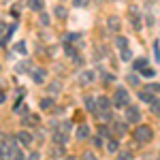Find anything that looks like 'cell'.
Masks as SVG:
<instances>
[{"instance_id":"52a82bcc","label":"cell","mask_w":160,"mask_h":160,"mask_svg":"<svg viewBox=\"0 0 160 160\" xmlns=\"http://www.w3.org/2000/svg\"><path fill=\"white\" fill-rule=\"evenodd\" d=\"M32 79H34V83H43V81L47 79V71H45V68H34Z\"/></svg>"},{"instance_id":"f546056e","label":"cell","mask_w":160,"mask_h":160,"mask_svg":"<svg viewBox=\"0 0 160 160\" xmlns=\"http://www.w3.org/2000/svg\"><path fill=\"white\" fill-rule=\"evenodd\" d=\"M28 68H30V62H24V64L17 66V71H28Z\"/></svg>"},{"instance_id":"e575fe53","label":"cell","mask_w":160,"mask_h":160,"mask_svg":"<svg viewBox=\"0 0 160 160\" xmlns=\"http://www.w3.org/2000/svg\"><path fill=\"white\" fill-rule=\"evenodd\" d=\"M4 100H7V94H4V92H0V105H2Z\"/></svg>"},{"instance_id":"f1b7e54d","label":"cell","mask_w":160,"mask_h":160,"mask_svg":"<svg viewBox=\"0 0 160 160\" xmlns=\"http://www.w3.org/2000/svg\"><path fill=\"white\" fill-rule=\"evenodd\" d=\"M152 105H154V113H158V115H160V100H154Z\"/></svg>"},{"instance_id":"e0dca14e","label":"cell","mask_w":160,"mask_h":160,"mask_svg":"<svg viewBox=\"0 0 160 160\" xmlns=\"http://www.w3.org/2000/svg\"><path fill=\"white\" fill-rule=\"evenodd\" d=\"M107 26H109L111 30H120V19L118 17H111L109 22H107Z\"/></svg>"},{"instance_id":"836d02e7","label":"cell","mask_w":160,"mask_h":160,"mask_svg":"<svg viewBox=\"0 0 160 160\" xmlns=\"http://www.w3.org/2000/svg\"><path fill=\"white\" fill-rule=\"evenodd\" d=\"M75 38H79V34H66V41H68V43L75 41Z\"/></svg>"},{"instance_id":"ffe728a7","label":"cell","mask_w":160,"mask_h":160,"mask_svg":"<svg viewBox=\"0 0 160 160\" xmlns=\"http://www.w3.org/2000/svg\"><path fill=\"white\" fill-rule=\"evenodd\" d=\"M141 75H143V77H148V79H152V77L156 75V71H154V68H149V66H145V68H141Z\"/></svg>"},{"instance_id":"7402d4cb","label":"cell","mask_w":160,"mask_h":160,"mask_svg":"<svg viewBox=\"0 0 160 160\" xmlns=\"http://www.w3.org/2000/svg\"><path fill=\"white\" fill-rule=\"evenodd\" d=\"M60 90H62V83H60V81H53V83L49 86V92H51V94H58Z\"/></svg>"},{"instance_id":"8fae6325","label":"cell","mask_w":160,"mask_h":160,"mask_svg":"<svg viewBox=\"0 0 160 160\" xmlns=\"http://www.w3.org/2000/svg\"><path fill=\"white\" fill-rule=\"evenodd\" d=\"M96 100H98V109H100V111H109L111 100L107 98V96H100V98H96Z\"/></svg>"},{"instance_id":"d6986e66","label":"cell","mask_w":160,"mask_h":160,"mask_svg":"<svg viewBox=\"0 0 160 160\" xmlns=\"http://www.w3.org/2000/svg\"><path fill=\"white\" fill-rule=\"evenodd\" d=\"M30 7H32L34 11H43V7H45V2H43V0H32V2H30Z\"/></svg>"},{"instance_id":"603a6c76","label":"cell","mask_w":160,"mask_h":160,"mask_svg":"<svg viewBox=\"0 0 160 160\" xmlns=\"http://www.w3.org/2000/svg\"><path fill=\"white\" fill-rule=\"evenodd\" d=\"M148 66V58H143V60H137L135 62V68L137 71H141V68H145Z\"/></svg>"},{"instance_id":"30bf717a","label":"cell","mask_w":160,"mask_h":160,"mask_svg":"<svg viewBox=\"0 0 160 160\" xmlns=\"http://www.w3.org/2000/svg\"><path fill=\"white\" fill-rule=\"evenodd\" d=\"M53 15H56L58 19H66V17H68V11H66V9H64L62 4H58V7L53 9Z\"/></svg>"},{"instance_id":"8992f818","label":"cell","mask_w":160,"mask_h":160,"mask_svg":"<svg viewBox=\"0 0 160 160\" xmlns=\"http://www.w3.org/2000/svg\"><path fill=\"white\" fill-rule=\"evenodd\" d=\"M75 135H77L79 141H86L88 137H90V126H88V124H81V126L77 128V132H75Z\"/></svg>"},{"instance_id":"1f68e13d","label":"cell","mask_w":160,"mask_h":160,"mask_svg":"<svg viewBox=\"0 0 160 160\" xmlns=\"http://www.w3.org/2000/svg\"><path fill=\"white\" fill-rule=\"evenodd\" d=\"M62 130L68 132V130H71V122H62Z\"/></svg>"},{"instance_id":"44dd1931","label":"cell","mask_w":160,"mask_h":160,"mask_svg":"<svg viewBox=\"0 0 160 160\" xmlns=\"http://www.w3.org/2000/svg\"><path fill=\"white\" fill-rule=\"evenodd\" d=\"M122 60H124V62L132 60V51L128 49V47H124V49H122Z\"/></svg>"},{"instance_id":"7a4b0ae2","label":"cell","mask_w":160,"mask_h":160,"mask_svg":"<svg viewBox=\"0 0 160 160\" xmlns=\"http://www.w3.org/2000/svg\"><path fill=\"white\" fill-rule=\"evenodd\" d=\"M152 139H154V130H152L149 126H145V124L137 126V130H135V141L137 143H149Z\"/></svg>"},{"instance_id":"d6a6232c","label":"cell","mask_w":160,"mask_h":160,"mask_svg":"<svg viewBox=\"0 0 160 160\" xmlns=\"http://www.w3.org/2000/svg\"><path fill=\"white\" fill-rule=\"evenodd\" d=\"M92 141H94V145H96V148H100V145H102V139H100V137H96V139H92Z\"/></svg>"},{"instance_id":"ac0fdd59","label":"cell","mask_w":160,"mask_h":160,"mask_svg":"<svg viewBox=\"0 0 160 160\" xmlns=\"http://www.w3.org/2000/svg\"><path fill=\"white\" fill-rule=\"evenodd\" d=\"M115 45H118L120 49L128 47V38H126V37H118V38H115Z\"/></svg>"},{"instance_id":"5bb4252c","label":"cell","mask_w":160,"mask_h":160,"mask_svg":"<svg viewBox=\"0 0 160 160\" xmlns=\"http://www.w3.org/2000/svg\"><path fill=\"white\" fill-rule=\"evenodd\" d=\"M66 139H68V137H66V132H64V130H60V132H56V135H53V141H56V143H60V145H64V143H66Z\"/></svg>"},{"instance_id":"9c48e42d","label":"cell","mask_w":160,"mask_h":160,"mask_svg":"<svg viewBox=\"0 0 160 160\" xmlns=\"http://www.w3.org/2000/svg\"><path fill=\"white\" fill-rule=\"evenodd\" d=\"M96 105H98V100H96V98H90V96H86V109H88V111L96 113V111H98V107H96Z\"/></svg>"},{"instance_id":"4fadbf2b","label":"cell","mask_w":160,"mask_h":160,"mask_svg":"<svg viewBox=\"0 0 160 160\" xmlns=\"http://www.w3.org/2000/svg\"><path fill=\"white\" fill-rule=\"evenodd\" d=\"M139 98L143 100V102H154V94L149 90H145V92H139Z\"/></svg>"},{"instance_id":"277c9868","label":"cell","mask_w":160,"mask_h":160,"mask_svg":"<svg viewBox=\"0 0 160 160\" xmlns=\"http://www.w3.org/2000/svg\"><path fill=\"white\" fill-rule=\"evenodd\" d=\"M126 122L128 124H139L141 122V111H139V107H126Z\"/></svg>"},{"instance_id":"5b68a950","label":"cell","mask_w":160,"mask_h":160,"mask_svg":"<svg viewBox=\"0 0 160 160\" xmlns=\"http://www.w3.org/2000/svg\"><path fill=\"white\" fill-rule=\"evenodd\" d=\"M17 141H19L24 148H28V145H32V135H30L28 130H22V132L17 135Z\"/></svg>"},{"instance_id":"7c38bea8","label":"cell","mask_w":160,"mask_h":160,"mask_svg":"<svg viewBox=\"0 0 160 160\" xmlns=\"http://www.w3.org/2000/svg\"><path fill=\"white\" fill-rule=\"evenodd\" d=\"M13 49L17 51V53H22V56H26V53H28V47H26V43H24V41H17Z\"/></svg>"},{"instance_id":"83f0119b","label":"cell","mask_w":160,"mask_h":160,"mask_svg":"<svg viewBox=\"0 0 160 160\" xmlns=\"http://www.w3.org/2000/svg\"><path fill=\"white\" fill-rule=\"evenodd\" d=\"M41 24H43V26H49V15L41 13Z\"/></svg>"},{"instance_id":"cb8c5ba5","label":"cell","mask_w":160,"mask_h":160,"mask_svg":"<svg viewBox=\"0 0 160 160\" xmlns=\"http://www.w3.org/2000/svg\"><path fill=\"white\" fill-rule=\"evenodd\" d=\"M145 90H149L152 94H156V92H160V83H149V86H145Z\"/></svg>"},{"instance_id":"3957f363","label":"cell","mask_w":160,"mask_h":160,"mask_svg":"<svg viewBox=\"0 0 160 160\" xmlns=\"http://www.w3.org/2000/svg\"><path fill=\"white\" fill-rule=\"evenodd\" d=\"M113 105H115L118 109H126V107H128V90H126V88H118V92H115V96H113Z\"/></svg>"},{"instance_id":"4dcf8cb0","label":"cell","mask_w":160,"mask_h":160,"mask_svg":"<svg viewBox=\"0 0 160 160\" xmlns=\"http://www.w3.org/2000/svg\"><path fill=\"white\" fill-rule=\"evenodd\" d=\"M154 53H156V60L160 62V45H158V43L154 45Z\"/></svg>"},{"instance_id":"2e32d148","label":"cell","mask_w":160,"mask_h":160,"mask_svg":"<svg viewBox=\"0 0 160 160\" xmlns=\"http://www.w3.org/2000/svg\"><path fill=\"white\" fill-rule=\"evenodd\" d=\"M41 109H51L53 107V98H41Z\"/></svg>"},{"instance_id":"d590c367","label":"cell","mask_w":160,"mask_h":160,"mask_svg":"<svg viewBox=\"0 0 160 160\" xmlns=\"http://www.w3.org/2000/svg\"><path fill=\"white\" fill-rule=\"evenodd\" d=\"M4 30H7V24H4V22H0V32H4Z\"/></svg>"},{"instance_id":"9a60e30c","label":"cell","mask_w":160,"mask_h":160,"mask_svg":"<svg viewBox=\"0 0 160 160\" xmlns=\"http://www.w3.org/2000/svg\"><path fill=\"white\" fill-rule=\"evenodd\" d=\"M118 149H120V143H118L115 139H109V143H107V152H109V154H115Z\"/></svg>"},{"instance_id":"4316f807","label":"cell","mask_w":160,"mask_h":160,"mask_svg":"<svg viewBox=\"0 0 160 160\" xmlns=\"http://www.w3.org/2000/svg\"><path fill=\"white\" fill-rule=\"evenodd\" d=\"M128 83H130V86H137V83H139V77H137V75H128Z\"/></svg>"},{"instance_id":"6da1fadb","label":"cell","mask_w":160,"mask_h":160,"mask_svg":"<svg viewBox=\"0 0 160 160\" xmlns=\"http://www.w3.org/2000/svg\"><path fill=\"white\" fill-rule=\"evenodd\" d=\"M0 156L2 158H24V152L17 148V143L11 139H4L0 143Z\"/></svg>"},{"instance_id":"ba28073f","label":"cell","mask_w":160,"mask_h":160,"mask_svg":"<svg viewBox=\"0 0 160 160\" xmlns=\"http://www.w3.org/2000/svg\"><path fill=\"white\" fill-rule=\"evenodd\" d=\"M94 77H96V75L92 73V71H83V73H81V77H79V81L86 86V83H92V81H94Z\"/></svg>"},{"instance_id":"d4e9b609","label":"cell","mask_w":160,"mask_h":160,"mask_svg":"<svg viewBox=\"0 0 160 160\" xmlns=\"http://www.w3.org/2000/svg\"><path fill=\"white\" fill-rule=\"evenodd\" d=\"M126 128H128V124H126V122H118V124H115V130H118V132H126Z\"/></svg>"},{"instance_id":"484cf974","label":"cell","mask_w":160,"mask_h":160,"mask_svg":"<svg viewBox=\"0 0 160 160\" xmlns=\"http://www.w3.org/2000/svg\"><path fill=\"white\" fill-rule=\"evenodd\" d=\"M73 4L77 7V9H83V7L88 4V0H73Z\"/></svg>"}]
</instances>
